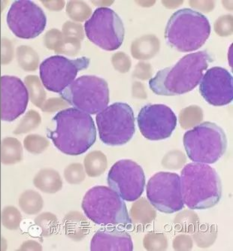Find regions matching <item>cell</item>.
I'll return each instance as SVG.
<instances>
[{"mask_svg": "<svg viewBox=\"0 0 233 251\" xmlns=\"http://www.w3.org/2000/svg\"><path fill=\"white\" fill-rule=\"evenodd\" d=\"M214 57L207 50L189 53L176 64L159 70L150 79L149 87L156 95H182L196 88Z\"/></svg>", "mask_w": 233, "mask_h": 251, "instance_id": "7a4b0ae2", "label": "cell"}, {"mask_svg": "<svg viewBox=\"0 0 233 251\" xmlns=\"http://www.w3.org/2000/svg\"><path fill=\"white\" fill-rule=\"evenodd\" d=\"M132 94L134 98L139 99V100H146L148 98L146 89L144 84L139 81H135L132 84Z\"/></svg>", "mask_w": 233, "mask_h": 251, "instance_id": "c3c4849f", "label": "cell"}, {"mask_svg": "<svg viewBox=\"0 0 233 251\" xmlns=\"http://www.w3.org/2000/svg\"><path fill=\"white\" fill-rule=\"evenodd\" d=\"M133 242L128 232L117 227H104L97 231L90 242L92 251H131Z\"/></svg>", "mask_w": 233, "mask_h": 251, "instance_id": "e0dca14e", "label": "cell"}, {"mask_svg": "<svg viewBox=\"0 0 233 251\" xmlns=\"http://www.w3.org/2000/svg\"><path fill=\"white\" fill-rule=\"evenodd\" d=\"M186 162V155L179 150L168 152L162 159V165L166 169L179 170L184 166Z\"/></svg>", "mask_w": 233, "mask_h": 251, "instance_id": "e575fe53", "label": "cell"}, {"mask_svg": "<svg viewBox=\"0 0 233 251\" xmlns=\"http://www.w3.org/2000/svg\"><path fill=\"white\" fill-rule=\"evenodd\" d=\"M69 105L88 115H97L109 103L108 83L95 75L78 77L60 93Z\"/></svg>", "mask_w": 233, "mask_h": 251, "instance_id": "52a82bcc", "label": "cell"}, {"mask_svg": "<svg viewBox=\"0 0 233 251\" xmlns=\"http://www.w3.org/2000/svg\"><path fill=\"white\" fill-rule=\"evenodd\" d=\"M160 50V41L155 35L148 34L137 38L131 44L130 52L136 60H148L155 57Z\"/></svg>", "mask_w": 233, "mask_h": 251, "instance_id": "ac0fdd59", "label": "cell"}, {"mask_svg": "<svg viewBox=\"0 0 233 251\" xmlns=\"http://www.w3.org/2000/svg\"><path fill=\"white\" fill-rule=\"evenodd\" d=\"M189 5L197 11L208 13L214 10L215 2L214 1H189Z\"/></svg>", "mask_w": 233, "mask_h": 251, "instance_id": "7dc6e473", "label": "cell"}, {"mask_svg": "<svg viewBox=\"0 0 233 251\" xmlns=\"http://www.w3.org/2000/svg\"><path fill=\"white\" fill-rule=\"evenodd\" d=\"M217 238L215 226L211 225H203L193 232V238L196 245L200 248H207L212 245Z\"/></svg>", "mask_w": 233, "mask_h": 251, "instance_id": "4dcf8cb0", "label": "cell"}, {"mask_svg": "<svg viewBox=\"0 0 233 251\" xmlns=\"http://www.w3.org/2000/svg\"><path fill=\"white\" fill-rule=\"evenodd\" d=\"M14 56L13 45L8 39H2L1 42V63L8 64Z\"/></svg>", "mask_w": 233, "mask_h": 251, "instance_id": "f6af8a7d", "label": "cell"}, {"mask_svg": "<svg viewBox=\"0 0 233 251\" xmlns=\"http://www.w3.org/2000/svg\"><path fill=\"white\" fill-rule=\"evenodd\" d=\"M143 245L148 251H165L168 247L167 238L163 233L149 232L144 238Z\"/></svg>", "mask_w": 233, "mask_h": 251, "instance_id": "d590c367", "label": "cell"}, {"mask_svg": "<svg viewBox=\"0 0 233 251\" xmlns=\"http://www.w3.org/2000/svg\"><path fill=\"white\" fill-rule=\"evenodd\" d=\"M214 32L221 37H228L233 32V18L232 15L219 17L214 24Z\"/></svg>", "mask_w": 233, "mask_h": 251, "instance_id": "f35d334b", "label": "cell"}, {"mask_svg": "<svg viewBox=\"0 0 233 251\" xmlns=\"http://www.w3.org/2000/svg\"><path fill=\"white\" fill-rule=\"evenodd\" d=\"M42 123V118L39 113L35 110H29L21 118L16 129L14 130L15 135L26 134L39 127Z\"/></svg>", "mask_w": 233, "mask_h": 251, "instance_id": "f546056e", "label": "cell"}, {"mask_svg": "<svg viewBox=\"0 0 233 251\" xmlns=\"http://www.w3.org/2000/svg\"><path fill=\"white\" fill-rule=\"evenodd\" d=\"M100 139L104 145L121 146L128 143L135 132L132 108L124 102H115L96 117Z\"/></svg>", "mask_w": 233, "mask_h": 251, "instance_id": "ba28073f", "label": "cell"}, {"mask_svg": "<svg viewBox=\"0 0 233 251\" xmlns=\"http://www.w3.org/2000/svg\"><path fill=\"white\" fill-rule=\"evenodd\" d=\"M22 216L19 210L15 206H6L2 209L1 222L5 229L17 230L21 226Z\"/></svg>", "mask_w": 233, "mask_h": 251, "instance_id": "1f68e13d", "label": "cell"}, {"mask_svg": "<svg viewBox=\"0 0 233 251\" xmlns=\"http://www.w3.org/2000/svg\"><path fill=\"white\" fill-rule=\"evenodd\" d=\"M53 130H47V136L64 154L78 156L90 149L97 141V129L93 118L75 108L58 111L52 119Z\"/></svg>", "mask_w": 233, "mask_h": 251, "instance_id": "6da1fadb", "label": "cell"}, {"mask_svg": "<svg viewBox=\"0 0 233 251\" xmlns=\"http://www.w3.org/2000/svg\"><path fill=\"white\" fill-rule=\"evenodd\" d=\"M6 21L10 30L22 39L38 37L47 25L42 8L29 0L15 1L8 10Z\"/></svg>", "mask_w": 233, "mask_h": 251, "instance_id": "7c38bea8", "label": "cell"}, {"mask_svg": "<svg viewBox=\"0 0 233 251\" xmlns=\"http://www.w3.org/2000/svg\"><path fill=\"white\" fill-rule=\"evenodd\" d=\"M33 184L42 193L53 194L61 190L63 181L57 171L45 168L39 171L33 178Z\"/></svg>", "mask_w": 233, "mask_h": 251, "instance_id": "d6986e66", "label": "cell"}, {"mask_svg": "<svg viewBox=\"0 0 233 251\" xmlns=\"http://www.w3.org/2000/svg\"><path fill=\"white\" fill-rule=\"evenodd\" d=\"M211 31V24L204 15L190 8H182L169 18L164 37L172 49L186 53L203 47Z\"/></svg>", "mask_w": 233, "mask_h": 251, "instance_id": "277c9868", "label": "cell"}, {"mask_svg": "<svg viewBox=\"0 0 233 251\" xmlns=\"http://www.w3.org/2000/svg\"><path fill=\"white\" fill-rule=\"evenodd\" d=\"M16 57L20 67L25 71H36L39 67V55L27 45H21L17 49Z\"/></svg>", "mask_w": 233, "mask_h": 251, "instance_id": "484cf974", "label": "cell"}, {"mask_svg": "<svg viewBox=\"0 0 233 251\" xmlns=\"http://www.w3.org/2000/svg\"><path fill=\"white\" fill-rule=\"evenodd\" d=\"M0 159L2 164L13 165L23 159V147L21 142L15 138L6 137L1 142Z\"/></svg>", "mask_w": 233, "mask_h": 251, "instance_id": "44dd1931", "label": "cell"}, {"mask_svg": "<svg viewBox=\"0 0 233 251\" xmlns=\"http://www.w3.org/2000/svg\"><path fill=\"white\" fill-rule=\"evenodd\" d=\"M25 84L31 102L37 108H42L46 100L47 94L40 78L37 75H30L25 77Z\"/></svg>", "mask_w": 233, "mask_h": 251, "instance_id": "d4e9b609", "label": "cell"}, {"mask_svg": "<svg viewBox=\"0 0 233 251\" xmlns=\"http://www.w3.org/2000/svg\"><path fill=\"white\" fill-rule=\"evenodd\" d=\"M81 208L87 218L98 225L127 226L132 222L125 201L110 187H92L84 195Z\"/></svg>", "mask_w": 233, "mask_h": 251, "instance_id": "5b68a950", "label": "cell"}, {"mask_svg": "<svg viewBox=\"0 0 233 251\" xmlns=\"http://www.w3.org/2000/svg\"><path fill=\"white\" fill-rule=\"evenodd\" d=\"M183 146L194 163L214 164L224 156L227 138L222 128L214 123L204 122L185 132Z\"/></svg>", "mask_w": 233, "mask_h": 251, "instance_id": "8992f818", "label": "cell"}, {"mask_svg": "<svg viewBox=\"0 0 233 251\" xmlns=\"http://www.w3.org/2000/svg\"><path fill=\"white\" fill-rule=\"evenodd\" d=\"M49 141L38 134H29L24 140V146L29 153L40 154L49 147Z\"/></svg>", "mask_w": 233, "mask_h": 251, "instance_id": "836d02e7", "label": "cell"}, {"mask_svg": "<svg viewBox=\"0 0 233 251\" xmlns=\"http://www.w3.org/2000/svg\"><path fill=\"white\" fill-rule=\"evenodd\" d=\"M42 245L36 241H26L21 245L19 251H42Z\"/></svg>", "mask_w": 233, "mask_h": 251, "instance_id": "f907efd6", "label": "cell"}, {"mask_svg": "<svg viewBox=\"0 0 233 251\" xmlns=\"http://www.w3.org/2000/svg\"><path fill=\"white\" fill-rule=\"evenodd\" d=\"M87 39L100 49L113 51L121 48L125 37V28L119 15L109 8L95 10L84 24Z\"/></svg>", "mask_w": 233, "mask_h": 251, "instance_id": "9c48e42d", "label": "cell"}, {"mask_svg": "<svg viewBox=\"0 0 233 251\" xmlns=\"http://www.w3.org/2000/svg\"><path fill=\"white\" fill-rule=\"evenodd\" d=\"M92 3L94 4L95 6L105 8L104 6H109L111 4L114 3V1H92Z\"/></svg>", "mask_w": 233, "mask_h": 251, "instance_id": "f5cc1de1", "label": "cell"}, {"mask_svg": "<svg viewBox=\"0 0 233 251\" xmlns=\"http://www.w3.org/2000/svg\"><path fill=\"white\" fill-rule=\"evenodd\" d=\"M107 182L124 201H133L140 198L145 190V173L131 159H121L111 166Z\"/></svg>", "mask_w": 233, "mask_h": 251, "instance_id": "4fadbf2b", "label": "cell"}, {"mask_svg": "<svg viewBox=\"0 0 233 251\" xmlns=\"http://www.w3.org/2000/svg\"><path fill=\"white\" fill-rule=\"evenodd\" d=\"M66 14L76 22H84L92 15V8L88 4L80 0L69 1L66 4Z\"/></svg>", "mask_w": 233, "mask_h": 251, "instance_id": "f1b7e54d", "label": "cell"}, {"mask_svg": "<svg viewBox=\"0 0 233 251\" xmlns=\"http://www.w3.org/2000/svg\"><path fill=\"white\" fill-rule=\"evenodd\" d=\"M20 208L28 215L39 214L44 207V200L40 193L29 190L21 193L18 200Z\"/></svg>", "mask_w": 233, "mask_h": 251, "instance_id": "cb8c5ba5", "label": "cell"}, {"mask_svg": "<svg viewBox=\"0 0 233 251\" xmlns=\"http://www.w3.org/2000/svg\"><path fill=\"white\" fill-rule=\"evenodd\" d=\"M62 33L66 37L74 38L82 42L84 39V31L82 25L73 21H66L62 27Z\"/></svg>", "mask_w": 233, "mask_h": 251, "instance_id": "60d3db41", "label": "cell"}, {"mask_svg": "<svg viewBox=\"0 0 233 251\" xmlns=\"http://www.w3.org/2000/svg\"><path fill=\"white\" fill-rule=\"evenodd\" d=\"M42 3L45 5V8L52 11H61L66 5L64 0H53V1L47 0V1H42Z\"/></svg>", "mask_w": 233, "mask_h": 251, "instance_id": "681fc988", "label": "cell"}, {"mask_svg": "<svg viewBox=\"0 0 233 251\" xmlns=\"http://www.w3.org/2000/svg\"><path fill=\"white\" fill-rule=\"evenodd\" d=\"M193 248V239L188 235H178L173 241V248L176 251H189Z\"/></svg>", "mask_w": 233, "mask_h": 251, "instance_id": "bcb514c9", "label": "cell"}, {"mask_svg": "<svg viewBox=\"0 0 233 251\" xmlns=\"http://www.w3.org/2000/svg\"><path fill=\"white\" fill-rule=\"evenodd\" d=\"M29 94L25 83L16 76L0 78V117L12 122L25 114L29 103Z\"/></svg>", "mask_w": 233, "mask_h": 251, "instance_id": "9a60e30c", "label": "cell"}, {"mask_svg": "<svg viewBox=\"0 0 233 251\" xmlns=\"http://www.w3.org/2000/svg\"><path fill=\"white\" fill-rule=\"evenodd\" d=\"M90 63V59L86 56L71 60L60 55L52 56L41 63L39 78L46 90L60 94L76 80L79 72L87 70Z\"/></svg>", "mask_w": 233, "mask_h": 251, "instance_id": "30bf717a", "label": "cell"}, {"mask_svg": "<svg viewBox=\"0 0 233 251\" xmlns=\"http://www.w3.org/2000/svg\"><path fill=\"white\" fill-rule=\"evenodd\" d=\"M63 39V35L61 31L57 29H52L45 33L44 44L47 49L54 50L55 52L60 47Z\"/></svg>", "mask_w": 233, "mask_h": 251, "instance_id": "b9f144b4", "label": "cell"}, {"mask_svg": "<svg viewBox=\"0 0 233 251\" xmlns=\"http://www.w3.org/2000/svg\"><path fill=\"white\" fill-rule=\"evenodd\" d=\"M137 4L142 7H151L155 5V1H135Z\"/></svg>", "mask_w": 233, "mask_h": 251, "instance_id": "db71d44e", "label": "cell"}, {"mask_svg": "<svg viewBox=\"0 0 233 251\" xmlns=\"http://www.w3.org/2000/svg\"><path fill=\"white\" fill-rule=\"evenodd\" d=\"M66 235L75 240L80 241L87 234V223L80 213L71 212L64 220Z\"/></svg>", "mask_w": 233, "mask_h": 251, "instance_id": "7402d4cb", "label": "cell"}, {"mask_svg": "<svg viewBox=\"0 0 233 251\" xmlns=\"http://www.w3.org/2000/svg\"><path fill=\"white\" fill-rule=\"evenodd\" d=\"M176 230L186 233H193L196 230L200 218L197 214L193 211H183L177 214L174 220Z\"/></svg>", "mask_w": 233, "mask_h": 251, "instance_id": "83f0119b", "label": "cell"}, {"mask_svg": "<svg viewBox=\"0 0 233 251\" xmlns=\"http://www.w3.org/2000/svg\"><path fill=\"white\" fill-rule=\"evenodd\" d=\"M111 64L114 70L124 74L130 70L132 61L129 55L123 51H118L111 56Z\"/></svg>", "mask_w": 233, "mask_h": 251, "instance_id": "ab89813d", "label": "cell"}, {"mask_svg": "<svg viewBox=\"0 0 233 251\" xmlns=\"http://www.w3.org/2000/svg\"><path fill=\"white\" fill-rule=\"evenodd\" d=\"M84 169L89 177H96L103 175L108 166L107 157L100 151H93L84 158Z\"/></svg>", "mask_w": 233, "mask_h": 251, "instance_id": "603a6c76", "label": "cell"}, {"mask_svg": "<svg viewBox=\"0 0 233 251\" xmlns=\"http://www.w3.org/2000/svg\"><path fill=\"white\" fill-rule=\"evenodd\" d=\"M80 49H81V42L78 39L63 36V41L60 44V47L55 51V53L73 57L77 56Z\"/></svg>", "mask_w": 233, "mask_h": 251, "instance_id": "74e56055", "label": "cell"}, {"mask_svg": "<svg viewBox=\"0 0 233 251\" xmlns=\"http://www.w3.org/2000/svg\"><path fill=\"white\" fill-rule=\"evenodd\" d=\"M200 92L207 103L224 106L231 103L233 99V76L222 67L211 68L200 83Z\"/></svg>", "mask_w": 233, "mask_h": 251, "instance_id": "2e32d148", "label": "cell"}, {"mask_svg": "<svg viewBox=\"0 0 233 251\" xmlns=\"http://www.w3.org/2000/svg\"><path fill=\"white\" fill-rule=\"evenodd\" d=\"M64 177L70 184H79L84 181L86 173L84 167L80 163H72L64 170Z\"/></svg>", "mask_w": 233, "mask_h": 251, "instance_id": "8d00e7d4", "label": "cell"}, {"mask_svg": "<svg viewBox=\"0 0 233 251\" xmlns=\"http://www.w3.org/2000/svg\"><path fill=\"white\" fill-rule=\"evenodd\" d=\"M183 204L191 210H205L218 204L222 197V184L215 169L204 163L183 166L181 175Z\"/></svg>", "mask_w": 233, "mask_h": 251, "instance_id": "3957f363", "label": "cell"}, {"mask_svg": "<svg viewBox=\"0 0 233 251\" xmlns=\"http://www.w3.org/2000/svg\"><path fill=\"white\" fill-rule=\"evenodd\" d=\"M153 73V67L151 66V63L141 61L138 62L135 65L132 75L136 78L142 80V81H146V80L152 78Z\"/></svg>", "mask_w": 233, "mask_h": 251, "instance_id": "ee69618b", "label": "cell"}, {"mask_svg": "<svg viewBox=\"0 0 233 251\" xmlns=\"http://www.w3.org/2000/svg\"><path fill=\"white\" fill-rule=\"evenodd\" d=\"M35 224L42 230V235L49 237L53 235L57 228L58 221L55 214L51 212H44L39 214L34 220Z\"/></svg>", "mask_w": 233, "mask_h": 251, "instance_id": "d6a6232c", "label": "cell"}, {"mask_svg": "<svg viewBox=\"0 0 233 251\" xmlns=\"http://www.w3.org/2000/svg\"><path fill=\"white\" fill-rule=\"evenodd\" d=\"M69 107V104L60 97H54L45 100L41 110L44 112L53 113L62 111Z\"/></svg>", "mask_w": 233, "mask_h": 251, "instance_id": "7bdbcfd3", "label": "cell"}, {"mask_svg": "<svg viewBox=\"0 0 233 251\" xmlns=\"http://www.w3.org/2000/svg\"><path fill=\"white\" fill-rule=\"evenodd\" d=\"M147 198L160 212L173 214L184 207L181 190L180 176L176 173L159 172L148 180Z\"/></svg>", "mask_w": 233, "mask_h": 251, "instance_id": "8fae6325", "label": "cell"}, {"mask_svg": "<svg viewBox=\"0 0 233 251\" xmlns=\"http://www.w3.org/2000/svg\"><path fill=\"white\" fill-rule=\"evenodd\" d=\"M204 118L203 109L198 105H193L183 108L179 114V123L183 129L195 127L203 121Z\"/></svg>", "mask_w": 233, "mask_h": 251, "instance_id": "4316f807", "label": "cell"}, {"mask_svg": "<svg viewBox=\"0 0 233 251\" xmlns=\"http://www.w3.org/2000/svg\"><path fill=\"white\" fill-rule=\"evenodd\" d=\"M137 122L140 132L145 139L163 140L169 138L176 129L177 117L167 105L148 104L138 113Z\"/></svg>", "mask_w": 233, "mask_h": 251, "instance_id": "5bb4252c", "label": "cell"}, {"mask_svg": "<svg viewBox=\"0 0 233 251\" xmlns=\"http://www.w3.org/2000/svg\"><path fill=\"white\" fill-rule=\"evenodd\" d=\"M129 216L134 224L147 225L155 221L156 212L146 199L141 198L132 204Z\"/></svg>", "mask_w": 233, "mask_h": 251, "instance_id": "ffe728a7", "label": "cell"}, {"mask_svg": "<svg viewBox=\"0 0 233 251\" xmlns=\"http://www.w3.org/2000/svg\"><path fill=\"white\" fill-rule=\"evenodd\" d=\"M162 5L169 9L178 8L183 3V1H162Z\"/></svg>", "mask_w": 233, "mask_h": 251, "instance_id": "816d5d0a", "label": "cell"}]
</instances>
